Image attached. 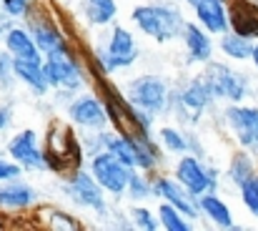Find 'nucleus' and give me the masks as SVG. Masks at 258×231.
<instances>
[{
    "label": "nucleus",
    "mask_w": 258,
    "mask_h": 231,
    "mask_svg": "<svg viewBox=\"0 0 258 231\" xmlns=\"http://www.w3.org/2000/svg\"><path fill=\"white\" fill-rule=\"evenodd\" d=\"M241 194H243V204H246V209L258 216V176H251L243 186H241Z\"/></svg>",
    "instance_id": "nucleus-29"
},
{
    "label": "nucleus",
    "mask_w": 258,
    "mask_h": 231,
    "mask_svg": "<svg viewBox=\"0 0 258 231\" xmlns=\"http://www.w3.org/2000/svg\"><path fill=\"white\" fill-rule=\"evenodd\" d=\"M13 73V56L10 53H0V83L3 85H10V78Z\"/></svg>",
    "instance_id": "nucleus-34"
},
{
    "label": "nucleus",
    "mask_w": 258,
    "mask_h": 231,
    "mask_svg": "<svg viewBox=\"0 0 258 231\" xmlns=\"http://www.w3.org/2000/svg\"><path fill=\"white\" fill-rule=\"evenodd\" d=\"M133 221H136L138 229H146V231H156L161 226V224L153 219V214H151L148 209H143V206H136V209H133Z\"/></svg>",
    "instance_id": "nucleus-31"
},
{
    "label": "nucleus",
    "mask_w": 258,
    "mask_h": 231,
    "mask_svg": "<svg viewBox=\"0 0 258 231\" xmlns=\"http://www.w3.org/2000/svg\"><path fill=\"white\" fill-rule=\"evenodd\" d=\"M78 158H81V149H78V141L71 136V131L63 126H53L48 136V149H45L48 168H53V161H71L73 166H78Z\"/></svg>",
    "instance_id": "nucleus-13"
},
{
    "label": "nucleus",
    "mask_w": 258,
    "mask_h": 231,
    "mask_svg": "<svg viewBox=\"0 0 258 231\" xmlns=\"http://www.w3.org/2000/svg\"><path fill=\"white\" fill-rule=\"evenodd\" d=\"M48 226H53V229H66V231L78 229L76 219H71V216H66V214H58V211H53V214L48 216Z\"/></svg>",
    "instance_id": "nucleus-32"
},
{
    "label": "nucleus",
    "mask_w": 258,
    "mask_h": 231,
    "mask_svg": "<svg viewBox=\"0 0 258 231\" xmlns=\"http://www.w3.org/2000/svg\"><path fill=\"white\" fill-rule=\"evenodd\" d=\"M153 186H156V196H161L163 201H168L171 206H175L185 219H198V214H201L198 196H193L178 178H166V176H161V178L153 181Z\"/></svg>",
    "instance_id": "nucleus-7"
},
{
    "label": "nucleus",
    "mask_w": 258,
    "mask_h": 231,
    "mask_svg": "<svg viewBox=\"0 0 258 231\" xmlns=\"http://www.w3.org/2000/svg\"><path fill=\"white\" fill-rule=\"evenodd\" d=\"M86 18L93 25H105L115 18V0H86Z\"/></svg>",
    "instance_id": "nucleus-24"
},
{
    "label": "nucleus",
    "mask_w": 258,
    "mask_h": 231,
    "mask_svg": "<svg viewBox=\"0 0 258 231\" xmlns=\"http://www.w3.org/2000/svg\"><path fill=\"white\" fill-rule=\"evenodd\" d=\"M206 85L211 88L213 98H228V101H243L246 93H248V78L231 71L228 66L223 63H211L208 61V68L203 73Z\"/></svg>",
    "instance_id": "nucleus-4"
},
{
    "label": "nucleus",
    "mask_w": 258,
    "mask_h": 231,
    "mask_svg": "<svg viewBox=\"0 0 258 231\" xmlns=\"http://www.w3.org/2000/svg\"><path fill=\"white\" fill-rule=\"evenodd\" d=\"M128 196L133 199V201H143V199H148V196H153L156 194V186L151 183V181H146L141 173H136L133 171V176H131V181H128Z\"/></svg>",
    "instance_id": "nucleus-28"
},
{
    "label": "nucleus",
    "mask_w": 258,
    "mask_h": 231,
    "mask_svg": "<svg viewBox=\"0 0 258 231\" xmlns=\"http://www.w3.org/2000/svg\"><path fill=\"white\" fill-rule=\"evenodd\" d=\"M68 194L73 196L76 204H81L83 209H90V211H98L103 214L105 211V199H103V186L95 181L93 173H86V171H78L68 186Z\"/></svg>",
    "instance_id": "nucleus-9"
},
{
    "label": "nucleus",
    "mask_w": 258,
    "mask_h": 231,
    "mask_svg": "<svg viewBox=\"0 0 258 231\" xmlns=\"http://www.w3.org/2000/svg\"><path fill=\"white\" fill-rule=\"evenodd\" d=\"M193 8H196L198 23L208 33H216V35L228 33L231 23H228V5H226V0H198Z\"/></svg>",
    "instance_id": "nucleus-16"
},
{
    "label": "nucleus",
    "mask_w": 258,
    "mask_h": 231,
    "mask_svg": "<svg viewBox=\"0 0 258 231\" xmlns=\"http://www.w3.org/2000/svg\"><path fill=\"white\" fill-rule=\"evenodd\" d=\"M8 154L13 156L23 168H48L45 154H40L38 149V133L35 131H20L10 144H8Z\"/></svg>",
    "instance_id": "nucleus-12"
},
{
    "label": "nucleus",
    "mask_w": 258,
    "mask_h": 231,
    "mask_svg": "<svg viewBox=\"0 0 258 231\" xmlns=\"http://www.w3.org/2000/svg\"><path fill=\"white\" fill-rule=\"evenodd\" d=\"M228 176H231V181H233V183L243 186V183L253 176V163H251V158H248L246 154H238L233 161H231Z\"/></svg>",
    "instance_id": "nucleus-27"
},
{
    "label": "nucleus",
    "mask_w": 258,
    "mask_h": 231,
    "mask_svg": "<svg viewBox=\"0 0 258 231\" xmlns=\"http://www.w3.org/2000/svg\"><path fill=\"white\" fill-rule=\"evenodd\" d=\"M5 51L13 56V58H25V61H38L43 63V53L38 51L30 30H23V28H10L5 33Z\"/></svg>",
    "instance_id": "nucleus-19"
},
{
    "label": "nucleus",
    "mask_w": 258,
    "mask_h": 231,
    "mask_svg": "<svg viewBox=\"0 0 258 231\" xmlns=\"http://www.w3.org/2000/svg\"><path fill=\"white\" fill-rule=\"evenodd\" d=\"M133 23L158 43H168L183 33V15L173 3H153L133 10Z\"/></svg>",
    "instance_id": "nucleus-1"
},
{
    "label": "nucleus",
    "mask_w": 258,
    "mask_h": 231,
    "mask_svg": "<svg viewBox=\"0 0 258 231\" xmlns=\"http://www.w3.org/2000/svg\"><path fill=\"white\" fill-rule=\"evenodd\" d=\"M185 3H188V5H196V3H198V0H185Z\"/></svg>",
    "instance_id": "nucleus-37"
},
{
    "label": "nucleus",
    "mask_w": 258,
    "mask_h": 231,
    "mask_svg": "<svg viewBox=\"0 0 258 231\" xmlns=\"http://www.w3.org/2000/svg\"><path fill=\"white\" fill-rule=\"evenodd\" d=\"M136 61H138V48H136L131 30H125L123 25H115L110 33V40H108V51L98 53V66L105 73H113L118 68L133 66Z\"/></svg>",
    "instance_id": "nucleus-5"
},
{
    "label": "nucleus",
    "mask_w": 258,
    "mask_h": 231,
    "mask_svg": "<svg viewBox=\"0 0 258 231\" xmlns=\"http://www.w3.org/2000/svg\"><path fill=\"white\" fill-rule=\"evenodd\" d=\"M161 144L173 151V154H188L190 149H193V144H190V138L185 136V133H180L178 128H171V126H166V128H161Z\"/></svg>",
    "instance_id": "nucleus-25"
},
{
    "label": "nucleus",
    "mask_w": 258,
    "mask_h": 231,
    "mask_svg": "<svg viewBox=\"0 0 258 231\" xmlns=\"http://www.w3.org/2000/svg\"><path fill=\"white\" fill-rule=\"evenodd\" d=\"M158 221L163 224V229H168V231H190V224L185 221V216H183L175 206H171L168 201L161 204V209H158Z\"/></svg>",
    "instance_id": "nucleus-26"
},
{
    "label": "nucleus",
    "mask_w": 258,
    "mask_h": 231,
    "mask_svg": "<svg viewBox=\"0 0 258 231\" xmlns=\"http://www.w3.org/2000/svg\"><path fill=\"white\" fill-rule=\"evenodd\" d=\"M68 116L76 126H83V128H103L105 121H108V111H105V103H100L95 96H78L71 108H68Z\"/></svg>",
    "instance_id": "nucleus-11"
},
{
    "label": "nucleus",
    "mask_w": 258,
    "mask_h": 231,
    "mask_svg": "<svg viewBox=\"0 0 258 231\" xmlns=\"http://www.w3.org/2000/svg\"><path fill=\"white\" fill-rule=\"evenodd\" d=\"M226 121L233 128L236 138L241 141L243 149H256L258 146V108L251 106H228L226 108Z\"/></svg>",
    "instance_id": "nucleus-8"
},
{
    "label": "nucleus",
    "mask_w": 258,
    "mask_h": 231,
    "mask_svg": "<svg viewBox=\"0 0 258 231\" xmlns=\"http://www.w3.org/2000/svg\"><path fill=\"white\" fill-rule=\"evenodd\" d=\"M48 83L60 90H78L83 85V71L76 58H48L43 63Z\"/></svg>",
    "instance_id": "nucleus-10"
},
{
    "label": "nucleus",
    "mask_w": 258,
    "mask_h": 231,
    "mask_svg": "<svg viewBox=\"0 0 258 231\" xmlns=\"http://www.w3.org/2000/svg\"><path fill=\"white\" fill-rule=\"evenodd\" d=\"M23 173V166L20 163H13V161H5L0 156V181H10V178H20Z\"/></svg>",
    "instance_id": "nucleus-33"
},
{
    "label": "nucleus",
    "mask_w": 258,
    "mask_h": 231,
    "mask_svg": "<svg viewBox=\"0 0 258 231\" xmlns=\"http://www.w3.org/2000/svg\"><path fill=\"white\" fill-rule=\"evenodd\" d=\"M211 101H213L211 88L206 85V80H203V78H196L193 83H188V85L178 93L175 106H178L180 111H188V118H190V121H196V118H198V116L211 106Z\"/></svg>",
    "instance_id": "nucleus-15"
},
{
    "label": "nucleus",
    "mask_w": 258,
    "mask_h": 231,
    "mask_svg": "<svg viewBox=\"0 0 258 231\" xmlns=\"http://www.w3.org/2000/svg\"><path fill=\"white\" fill-rule=\"evenodd\" d=\"M90 173L95 176V181L110 191V194H123L128 189V181L133 176V168L125 166L123 161H118L110 151H98L90 158Z\"/></svg>",
    "instance_id": "nucleus-3"
},
{
    "label": "nucleus",
    "mask_w": 258,
    "mask_h": 231,
    "mask_svg": "<svg viewBox=\"0 0 258 231\" xmlns=\"http://www.w3.org/2000/svg\"><path fill=\"white\" fill-rule=\"evenodd\" d=\"M183 43L188 51V63H208L213 56V43L208 38V33H203V28H198L196 23H185L183 25Z\"/></svg>",
    "instance_id": "nucleus-17"
},
{
    "label": "nucleus",
    "mask_w": 258,
    "mask_h": 231,
    "mask_svg": "<svg viewBox=\"0 0 258 231\" xmlns=\"http://www.w3.org/2000/svg\"><path fill=\"white\" fill-rule=\"evenodd\" d=\"M10 121H13V108L5 103V106H0V131H5L10 126Z\"/></svg>",
    "instance_id": "nucleus-35"
},
{
    "label": "nucleus",
    "mask_w": 258,
    "mask_h": 231,
    "mask_svg": "<svg viewBox=\"0 0 258 231\" xmlns=\"http://www.w3.org/2000/svg\"><path fill=\"white\" fill-rule=\"evenodd\" d=\"M35 201V191L18 178H10L0 186V209H28Z\"/></svg>",
    "instance_id": "nucleus-21"
},
{
    "label": "nucleus",
    "mask_w": 258,
    "mask_h": 231,
    "mask_svg": "<svg viewBox=\"0 0 258 231\" xmlns=\"http://www.w3.org/2000/svg\"><path fill=\"white\" fill-rule=\"evenodd\" d=\"M125 96H128V103L158 116V113H166L171 108V93H168V85L166 80L158 76H141L133 78L125 88Z\"/></svg>",
    "instance_id": "nucleus-2"
},
{
    "label": "nucleus",
    "mask_w": 258,
    "mask_h": 231,
    "mask_svg": "<svg viewBox=\"0 0 258 231\" xmlns=\"http://www.w3.org/2000/svg\"><path fill=\"white\" fill-rule=\"evenodd\" d=\"M221 51L233 61H246V58L253 56V43H251V38H243L238 33H223Z\"/></svg>",
    "instance_id": "nucleus-23"
},
{
    "label": "nucleus",
    "mask_w": 258,
    "mask_h": 231,
    "mask_svg": "<svg viewBox=\"0 0 258 231\" xmlns=\"http://www.w3.org/2000/svg\"><path fill=\"white\" fill-rule=\"evenodd\" d=\"M28 30H30V35H33V40H35V45H38V51H40L43 56H50V53H55L58 48L66 45V38L58 33V28H55L50 20L33 18Z\"/></svg>",
    "instance_id": "nucleus-20"
},
{
    "label": "nucleus",
    "mask_w": 258,
    "mask_h": 231,
    "mask_svg": "<svg viewBox=\"0 0 258 231\" xmlns=\"http://www.w3.org/2000/svg\"><path fill=\"white\" fill-rule=\"evenodd\" d=\"M198 206H201V211H203L216 226H221V229H233V216H231L228 206H226L213 191L201 194V196H198Z\"/></svg>",
    "instance_id": "nucleus-22"
},
{
    "label": "nucleus",
    "mask_w": 258,
    "mask_h": 231,
    "mask_svg": "<svg viewBox=\"0 0 258 231\" xmlns=\"http://www.w3.org/2000/svg\"><path fill=\"white\" fill-rule=\"evenodd\" d=\"M251 58H253V63H256V68H258V45H253V56Z\"/></svg>",
    "instance_id": "nucleus-36"
},
{
    "label": "nucleus",
    "mask_w": 258,
    "mask_h": 231,
    "mask_svg": "<svg viewBox=\"0 0 258 231\" xmlns=\"http://www.w3.org/2000/svg\"><path fill=\"white\" fill-rule=\"evenodd\" d=\"M175 178L193 194V196H201V194H208L216 189V171L206 168L196 156L183 154V158L175 163Z\"/></svg>",
    "instance_id": "nucleus-6"
},
{
    "label": "nucleus",
    "mask_w": 258,
    "mask_h": 231,
    "mask_svg": "<svg viewBox=\"0 0 258 231\" xmlns=\"http://www.w3.org/2000/svg\"><path fill=\"white\" fill-rule=\"evenodd\" d=\"M228 23L233 33L243 38H258V3L253 0H231L228 3Z\"/></svg>",
    "instance_id": "nucleus-14"
},
{
    "label": "nucleus",
    "mask_w": 258,
    "mask_h": 231,
    "mask_svg": "<svg viewBox=\"0 0 258 231\" xmlns=\"http://www.w3.org/2000/svg\"><path fill=\"white\" fill-rule=\"evenodd\" d=\"M13 73L18 80H23L33 93L38 96H45L50 83H48V76H45V68L43 63L38 61H25V58H13Z\"/></svg>",
    "instance_id": "nucleus-18"
},
{
    "label": "nucleus",
    "mask_w": 258,
    "mask_h": 231,
    "mask_svg": "<svg viewBox=\"0 0 258 231\" xmlns=\"http://www.w3.org/2000/svg\"><path fill=\"white\" fill-rule=\"evenodd\" d=\"M0 3L10 18H28L35 0H0Z\"/></svg>",
    "instance_id": "nucleus-30"
}]
</instances>
